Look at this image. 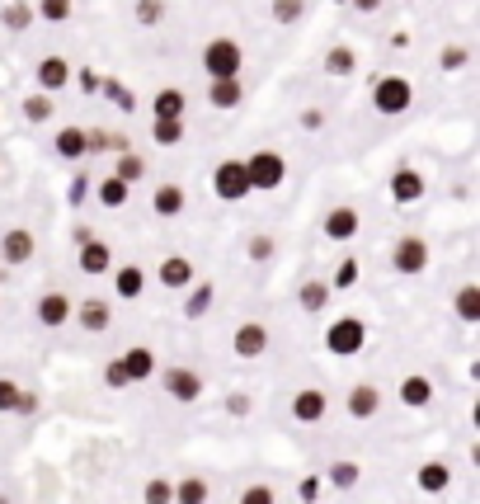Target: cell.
<instances>
[{
	"mask_svg": "<svg viewBox=\"0 0 480 504\" xmlns=\"http://www.w3.org/2000/svg\"><path fill=\"white\" fill-rule=\"evenodd\" d=\"M452 312H457V321L475 325V321H480V288H475V283L457 288V297H452Z\"/></svg>",
	"mask_w": 480,
	"mask_h": 504,
	"instance_id": "31",
	"label": "cell"
},
{
	"mask_svg": "<svg viewBox=\"0 0 480 504\" xmlns=\"http://www.w3.org/2000/svg\"><path fill=\"white\" fill-rule=\"evenodd\" d=\"M306 15V0H273V19L278 24H297Z\"/></svg>",
	"mask_w": 480,
	"mask_h": 504,
	"instance_id": "42",
	"label": "cell"
},
{
	"mask_svg": "<svg viewBox=\"0 0 480 504\" xmlns=\"http://www.w3.org/2000/svg\"><path fill=\"white\" fill-rule=\"evenodd\" d=\"M123 373H128V382H147V377H156V354L147 349V345H132V349H123Z\"/></svg>",
	"mask_w": 480,
	"mask_h": 504,
	"instance_id": "19",
	"label": "cell"
},
{
	"mask_svg": "<svg viewBox=\"0 0 480 504\" xmlns=\"http://www.w3.org/2000/svg\"><path fill=\"white\" fill-rule=\"evenodd\" d=\"M15 415H38V396H34V391H19V401H15Z\"/></svg>",
	"mask_w": 480,
	"mask_h": 504,
	"instance_id": "48",
	"label": "cell"
},
{
	"mask_svg": "<svg viewBox=\"0 0 480 504\" xmlns=\"http://www.w3.org/2000/svg\"><path fill=\"white\" fill-rule=\"evenodd\" d=\"M231 349H236V358H260L269 349V325L264 321H240L236 334H231Z\"/></svg>",
	"mask_w": 480,
	"mask_h": 504,
	"instance_id": "11",
	"label": "cell"
},
{
	"mask_svg": "<svg viewBox=\"0 0 480 504\" xmlns=\"http://www.w3.org/2000/svg\"><path fill=\"white\" fill-rule=\"evenodd\" d=\"M34 19H38V15H34V5H28V0H5V5H0V24H5L10 34H24Z\"/></svg>",
	"mask_w": 480,
	"mask_h": 504,
	"instance_id": "27",
	"label": "cell"
},
{
	"mask_svg": "<svg viewBox=\"0 0 480 504\" xmlns=\"http://www.w3.org/2000/svg\"><path fill=\"white\" fill-rule=\"evenodd\" d=\"M240 504H278V495H273V486L254 481V486H245V490H240Z\"/></svg>",
	"mask_w": 480,
	"mask_h": 504,
	"instance_id": "44",
	"label": "cell"
},
{
	"mask_svg": "<svg viewBox=\"0 0 480 504\" xmlns=\"http://www.w3.org/2000/svg\"><path fill=\"white\" fill-rule=\"evenodd\" d=\"M52 151L62 156V160H80L85 156V128H62L52 137Z\"/></svg>",
	"mask_w": 480,
	"mask_h": 504,
	"instance_id": "29",
	"label": "cell"
},
{
	"mask_svg": "<svg viewBox=\"0 0 480 504\" xmlns=\"http://www.w3.org/2000/svg\"><path fill=\"white\" fill-rule=\"evenodd\" d=\"M391 269L405 273V278L424 273V269H429V241H424V236H401L391 245Z\"/></svg>",
	"mask_w": 480,
	"mask_h": 504,
	"instance_id": "6",
	"label": "cell"
},
{
	"mask_svg": "<svg viewBox=\"0 0 480 504\" xmlns=\"http://www.w3.org/2000/svg\"><path fill=\"white\" fill-rule=\"evenodd\" d=\"M353 10L358 15H373V10H382V0H353Z\"/></svg>",
	"mask_w": 480,
	"mask_h": 504,
	"instance_id": "50",
	"label": "cell"
},
{
	"mask_svg": "<svg viewBox=\"0 0 480 504\" xmlns=\"http://www.w3.org/2000/svg\"><path fill=\"white\" fill-rule=\"evenodd\" d=\"M325 283H330V288H353V283H358V264H353V260H344V264H339V273H334V278H325Z\"/></svg>",
	"mask_w": 480,
	"mask_h": 504,
	"instance_id": "46",
	"label": "cell"
},
{
	"mask_svg": "<svg viewBox=\"0 0 480 504\" xmlns=\"http://www.w3.org/2000/svg\"><path fill=\"white\" fill-rule=\"evenodd\" d=\"M113 180H123L128 189H132V184H141V180H147V156L123 151V156H118V170H113Z\"/></svg>",
	"mask_w": 480,
	"mask_h": 504,
	"instance_id": "33",
	"label": "cell"
},
{
	"mask_svg": "<svg viewBox=\"0 0 480 504\" xmlns=\"http://www.w3.org/2000/svg\"><path fill=\"white\" fill-rule=\"evenodd\" d=\"M358 227H363V221H358V208H330V212H325V221H321L325 241H339V245L353 241V236H358Z\"/></svg>",
	"mask_w": 480,
	"mask_h": 504,
	"instance_id": "16",
	"label": "cell"
},
{
	"mask_svg": "<svg viewBox=\"0 0 480 504\" xmlns=\"http://www.w3.org/2000/svg\"><path fill=\"white\" fill-rule=\"evenodd\" d=\"M128 193H132V189H128L123 180H113V175L99 180V203H104V208H123V203H128Z\"/></svg>",
	"mask_w": 480,
	"mask_h": 504,
	"instance_id": "36",
	"label": "cell"
},
{
	"mask_svg": "<svg viewBox=\"0 0 480 504\" xmlns=\"http://www.w3.org/2000/svg\"><path fill=\"white\" fill-rule=\"evenodd\" d=\"M208 104H212V108H240V104H245L240 76H231V80H208Z\"/></svg>",
	"mask_w": 480,
	"mask_h": 504,
	"instance_id": "21",
	"label": "cell"
},
{
	"mask_svg": "<svg viewBox=\"0 0 480 504\" xmlns=\"http://www.w3.org/2000/svg\"><path fill=\"white\" fill-rule=\"evenodd\" d=\"M34 15L47 19V24H66V19H71V0H38Z\"/></svg>",
	"mask_w": 480,
	"mask_h": 504,
	"instance_id": "41",
	"label": "cell"
},
{
	"mask_svg": "<svg viewBox=\"0 0 480 504\" xmlns=\"http://www.w3.org/2000/svg\"><path fill=\"white\" fill-rule=\"evenodd\" d=\"M151 114H156V118H184V114H189V95H184V90H175V86L156 90Z\"/></svg>",
	"mask_w": 480,
	"mask_h": 504,
	"instance_id": "23",
	"label": "cell"
},
{
	"mask_svg": "<svg viewBox=\"0 0 480 504\" xmlns=\"http://www.w3.org/2000/svg\"><path fill=\"white\" fill-rule=\"evenodd\" d=\"M245 250H250V260H254V264H269V260H273V250H278V241H273L269 231H254Z\"/></svg>",
	"mask_w": 480,
	"mask_h": 504,
	"instance_id": "40",
	"label": "cell"
},
{
	"mask_svg": "<svg viewBox=\"0 0 480 504\" xmlns=\"http://www.w3.org/2000/svg\"><path fill=\"white\" fill-rule=\"evenodd\" d=\"M34 312H38V325H47V330H62V325L71 321V312H76V302H71L66 293H43Z\"/></svg>",
	"mask_w": 480,
	"mask_h": 504,
	"instance_id": "14",
	"label": "cell"
},
{
	"mask_svg": "<svg viewBox=\"0 0 480 504\" xmlns=\"http://www.w3.org/2000/svg\"><path fill=\"white\" fill-rule=\"evenodd\" d=\"M414 486H419L424 495H443V490L452 486V467L438 462V458H434V462H424V467L414 471Z\"/></svg>",
	"mask_w": 480,
	"mask_h": 504,
	"instance_id": "20",
	"label": "cell"
},
{
	"mask_svg": "<svg viewBox=\"0 0 480 504\" xmlns=\"http://www.w3.org/2000/svg\"><path fill=\"white\" fill-rule=\"evenodd\" d=\"M429 401H434V382H429V377H419V373H410V377L401 382V406L424 410Z\"/></svg>",
	"mask_w": 480,
	"mask_h": 504,
	"instance_id": "26",
	"label": "cell"
},
{
	"mask_svg": "<svg viewBox=\"0 0 480 504\" xmlns=\"http://www.w3.org/2000/svg\"><path fill=\"white\" fill-rule=\"evenodd\" d=\"M184 118H151V142L156 147H179L184 142Z\"/></svg>",
	"mask_w": 480,
	"mask_h": 504,
	"instance_id": "32",
	"label": "cell"
},
{
	"mask_svg": "<svg viewBox=\"0 0 480 504\" xmlns=\"http://www.w3.org/2000/svg\"><path fill=\"white\" fill-rule=\"evenodd\" d=\"M76 269L80 273H90V278H99V273H113V245L108 241H85L80 250H76Z\"/></svg>",
	"mask_w": 480,
	"mask_h": 504,
	"instance_id": "13",
	"label": "cell"
},
{
	"mask_svg": "<svg viewBox=\"0 0 480 504\" xmlns=\"http://www.w3.org/2000/svg\"><path fill=\"white\" fill-rule=\"evenodd\" d=\"M76 325L85 330V334H104L108 325H113V306L104 302V297H85V302H76Z\"/></svg>",
	"mask_w": 480,
	"mask_h": 504,
	"instance_id": "10",
	"label": "cell"
},
{
	"mask_svg": "<svg viewBox=\"0 0 480 504\" xmlns=\"http://www.w3.org/2000/svg\"><path fill=\"white\" fill-rule=\"evenodd\" d=\"M353 67H358V57H353V47H344V43H339V47H330V52H325V71H330L334 80H344V76H353Z\"/></svg>",
	"mask_w": 480,
	"mask_h": 504,
	"instance_id": "34",
	"label": "cell"
},
{
	"mask_svg": "<svg viewBox=\"0 0 480 504\" xmlns=\"http://www.w3.org/2000/svg\"><path fill=\"white\" fill-rule=\"evenodd\" d=\"M184 203H189L184 184H160V189L151 193V208H156V217H179V212H184Z\"/></svg>",
	"mask_w": 480,
	"mask_h": 504,
	"instance_id": "24",
	"label": "cell"
},
{
	"mask_svg": "<svg viewBox=\"0 0 480 504\" xmlns=\"http://www.w3.org/2000/svg\"><path fill=\"white\" fill-rule=\"evenodd\" d=\"M410 104H414V86L405 76H377V86H373V108H377V114L401 118Z\"/></svg>",
	"mask_w": 480,
	"mask_h": 504,
	"instance_id": "2",
	"label": "cell"
},
{
	"mask_svg": "<svg viewBox=\"0 0 480 504\" xmlns=\"http://www.w3.org/2000/svg\"><path fill=\"white\" fill-rule=\"evenodd\" d=\"M104 386H108V391H128V386H132L118 358H108V363H104Z\"/></svg>",
	"mask_w": 480,
	"mask_h": 504,
	"instance_id": "43",
	"label": "cell"
},
{
	"mask_svg": "<svg viewBox=\"0 0 480 504\" xmlns=\"http://www.w3.org/2000/svg\"><path fill=\"white\" fill-rule=\"evenodd\" d=\"M38 255V241H34V231H28V227H10L5 236H0V260H5V264H28V260H34Z\"/></svg>",
	"mask_w": 480,
	"mask_h": 504,
	"instance_id": "9",
	"label": "cell"
},
{
	"mask_svg": "<svg viewBox=\"0 0 480 504\" xmlns=\"http://www.w3.org/2000/svg\"><path fill=\"white\" fill-rule=\"evenodd\" d=\"M330 297H334V288L325 283V278H306V283L297 288V306H301V312H311V316H316V312H325V306H330Z\"/></svg>",
	"mask_w": 480,
	"mask_h": 504,
	"instance_id": "22",
	"label": "cell"
},
{
	"mask_svg": "<svg viewBox=\"0 0 480 504\" xmlns=\"http://www.w3.org/2000/svg\"><path fill=\"white\" fill-rule=\"evenodd\" d=\"M212 499V486L203 481V476H184V481H175V504H208Z\"/></svg>",
	"mask_w": 480,
	"mask_h": 504,
	"instance_id": "30",
	"label": "cell"
},
{
	"mask_svg": "<svg viewBox=\"0 0 480 504\" xmlns=\"http://www.w3.org/2000/svg\"><path fill=\"white\" fill-rule=\"evenodd\" d=\"M71 62L66 57H43L38 62V71H34V80H38V95H62L66 86H71Z\"/></svg>",
	"mask_w": 480,
	"mask_h": 504,
	"instance_id": "12",
	"label": "cell"
},
{
	"mask_svg": "<svg viewBox=\"0 0 480 504\" xmlns=\"http://www.w3.org/2000/svg\"><path fill=\"white\" fill-rule=\"evenodd\" d=\"M212 193L217 199H226V203H240V199H250V175H245V160H221L217 170H212Z\"/></svg>",
	"mask_w": 480,
	"mask_h": 504,
	"instance_id": "5",
	"label": "cell"
},
{
	"mask_svg": "<svg viewBox=\"0 0 480 504\" xmlns=\"http://www.w3.org/2000/svg\"><path fill=\"white\" fill-rule=\"evenodd\" d=\"M141 504H175V481H165V476H151V481L141 486Z\"/></svg>",
	"mask_w": 480,
	"mask_h": 504,
	"instance_id": "35",
	"label": "cell"
},
{
	"mask_svg": "<svg viewBox=\"0 0 480 504\" xmlns=\"http://www.w3.org/2000/svg\"><path fill=\"white\" fill-rule=\"evenodd\" d=\"M240 67H245V52H240L236 38L203 43V71H208V80H231V76H240Z\"/></svg>",
	"mask_w": 480,
	"mask_h": 504,
	"instance_id": "1",
	"label": "cell"
},
{
	"mask_svg": "<svg viewBox=\"0 0 480 504\" xmlns=\"http://www.w3.org/2000/svg\"><path fill=\"white\" fill-rule=\"evenodd\" d=\"M363 345H367V325H363L358 316H339V321H330V330H325V349H330L334 358H353V354H363Z\"/></svg>",
	"mask_w": 480,
	"mask_h": 504,
	"instance_id": "4",
	"label": "cell"
},
{
	"mask_svg": "<svg viewBox=\"0 0 480 504\" xmlns=\"http://www.w3.org/2000/svg\"><path fill=\"white\" fill-rule=\"evenodd\" d=\"M292 419L297 425H321V419H330V396L321 386H301L292 396Z\"/></svg>",
	"mask_w": 480,
	"mask_h": 504,
	"instance_id": "8",
	"label": "cell"
},
{
	"mask_svg": "<svg viewBox=\"0 0 480 504\" xmlns=\"http://www.w3.org/2000/svg\"><path fill=\"white\" fill-rule=\"evenodd\" d=\"M212 302H217V288L212 283H193V293L184 297V316L189 321H203L212 312Z\"/></svg>",
	"mask_w": 480,
	"mask_h": 504,
	"instance_id": "28",
	"label": "cell"
},
{
	"mask_svg": "<svg viewBox=\"0 0 480 504\" xmlns=\"http://www.w3.org/2000/svg\"><path fill=\"white\" fill-rule=\"evenodd\" d=\"M250 396H245V391H236V396H226V410H231V415H250Z\"/></svg>",
	"mask_w": 480,
	"mask_h": 504,
	"instance_id": "49",
	"label": "cell"
},
{
	"mask_svg": "<svg viewBox=\"0 0 480 504\" xmlns=\"http://www.w3.org/2000/svg\"><path fill=\"white\" fill-rule=\"evenodd\" d=\"M245 175H250V189H254V193H273V189H282V180H288V160L264 147V151H254V156L245 160Z\"/></svg>",
	"mask_w": 480,
	"mask_h": 504,
	"instance_id": "3",
	"label": "cell"
},
{
	"mask_svg": "<svg viewBox=\"0 0 480 504\" xmlns=\"http://www.w3.org/2000/svg\"><path fill=\"white\" fill-rule=\"evenodd\" d=\"M113 293H118L123 302H137L141 293H147V269L141 264H118L113 269Z\"/></svg>",
	"mask_w": 480,
	"mask_h": 504,
	"instance_id": "18",
	"label": "cell"
},
{
	"mask_svg": "<svg viewBox=\"0 0 480 504\" xmlns=\"http://www.w3.org/2000/svg\"><path fill=\"white\" fill-rule=\"evenodd\" d=\"M160 283L165 288H193V260H184V255H169L165 264H160Z\"/></svg>",
	"mask_w": 480,
	"mask_h": 504,
	"instance_id": "25",
	"label": "cell"
},
{
	"mask_svg": "<svg viewBox=\"0 0 480 504\" xmlns=\"http://www.w3.org/2000/svg\"><path fill=\"white\" fill-rule=\"evenodd\" d=\"M19 108H24L28 123H47V118H52V95H24Z\"/></svg>",
	"mask_w": 480,
	"mask_h": 504,
	"instance_id": "39",
	"label": "cell"
},
{
	"mask_svg": "<svg viewBox=\"0 0 480 504\" xmlns=\"http://www.w3.org/2000/svg\"><path fill=\"white\" fill-rule=\"evenodd\" d=\"M132 19L141 24V29H156V24L165 19V0H137V5H132Z\"/></svg>",
	"mask_w": 480,
	"mask_h": 504,
	"instance_id": "37",
	"label": "cell"
},
{
	"mask_svg": "<svg viewBox=\"0 0 480 504\" xmlns=\"http://www.w3.org/2000/svg\"><path fill=\"white\" fill-rule=\"evenodd\" d=\"M160 386H165V396L179 401V406H193L198 396H203V377H198L193 368H165Z\"/></svg>",
	"mask_w": 480,
	"mask_h": 504,
	"instance_id": "7",
	"label": "cell"
},
{
	"mask_svg": "<svg viewBox=\"0 0 480 504\" xmlns=\"http://www.w3.org/2000/svg\"><path fill=\"white\" fill-rule=\"evenodd\" d=\"M344 410H349V419H373L382 410V386L377 382H353Z\"/></svg>",
	"mask_w": 480,
	"mask_h": 504,
	"instance_id": "15",
	"label": "cell"
},
{
	"mask_svg": "<svg viewBox=\"0 0 480 504\" xmlns=\"http://www.w3.org/2000/svg\"><path fill=\"white\" fill-rule=\"evenodd\" d=\"M358 481H363L358 462H334V467H330V486H334V490H353Z\"/></svg>",
	"mask_w": 480,
	"mask_h": 504,
	"instance_id": "38",
	"label": "cell"
},
{
	"mask_svg": "<svg viewBox=\"0 0 480 504\" xmlns=\"http://www.w3.org/2000/svg\"><path fill=\"white\" fill-rule=\"evenodd\" d=\"M0 283H5V269H0Z\"/></svg>",
	"mask_w": 480,
	"mask_h": 504,
	"instance_id": "52",
	"label": "cell"
},
{
	"mask_svg": "<svg viewBox=\"0 0 480 504\" xmlns=\"http://www.w3.org/2000/svg\"><path fill=\"white\" fill-rule=\"evenodd\" d=\"M19 382L15 377H0V415H15V401H19Z\"/></svg>",
	"mask_w": 480,
	"mask_h": 504,
	"instance_id": "45",
	"label": "cell"
},
{
	"mask_svg": "<svg viewBox=\"0 0 480 504\" xmlns=\"http://www.w3.org/2000/svg\"><path fill=\"white\" fill-rule=\"evenodd\" d=\"M438 67H443V71H462V67H466V47H443V52H438Z\"/></svg>",
	"mask_w": 480,
	"mask_h": 504,
	"instance_id": "47",
	"label": "cell"
},
{
	"mask_svg": "<svg viewBox=\"0 0 480 504\" xmlns=\"http://www.w3.org/2000/svg\"><path fill=\"white\" fill-rule=\"evenodd\" d=\"M301 123H306L311 132H316V128H321V108H306V114H301Z\"/></svg>",
	"mask_w": 480,
	"mask_h": 504,
	"instance_id": "51",
	"label": "cell"
},
{
	"mask_svg": "<svg viewBox=\"0 0 480 504\" xmlns=\"http://www.w3.org/2000/svg\"><path fill=\"white\" fill-rule=\"evenodd\" d=\"M386 189H391V199L405 208V203H419V199H424V189H429V184H424V175H419V170L401 165V170L391 175V184H386Z\"/></svg>",
	"mask_w": 480,
	"mask_h": 504,
	"instance_id": "17",
	"label": "cell"
}]
</instances>
